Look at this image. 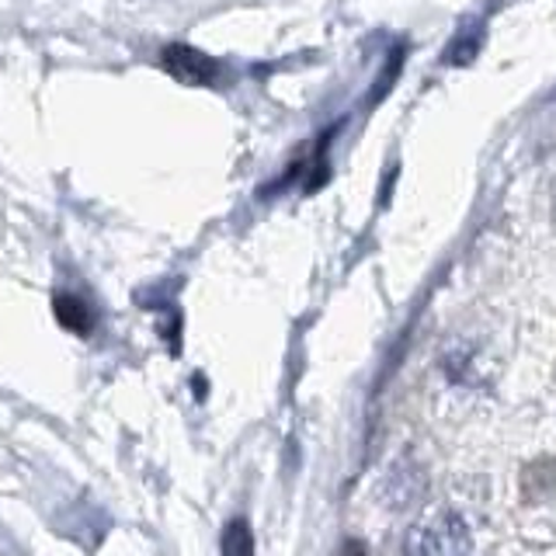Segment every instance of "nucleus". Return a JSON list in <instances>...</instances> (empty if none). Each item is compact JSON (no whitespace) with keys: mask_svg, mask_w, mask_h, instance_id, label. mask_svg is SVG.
<instances>
[{"mask_svg":"<svg viewBox=\"0 0 556 556\" xmlns=\"http://www.w3.org/2000/svg\"><path fill=\"white\" fill-rule=\"evenodd\" d=\"M521 494L529 501H546L556 494V459H539L521 473Z\"/></svg>","mask_w":556,"mask_h":556,"instance_id":"obj_4","label":"nucleus"},{"mask_svg":"<svg viewBox=\"0 0 556 556\" xmlns=\"http://www.w3.org/2000/svg\"><path fill=\"white\" fill-rule=\"evenodd\" d=\"M254 549V535H251V526L243 518L230 521L226 526V535H223V553H230V556H248Z\"/></svg>","mask_w":556,"mask_h":556,"instance_id":"obj_6","label":"nucleus"},{"mask_svg":"<svg viewBox=\"0 0 556 556\" xmlns=\"http://www.w3.org/2000/svg\"><path fill=\"white\" fill-rule=\"evenodd\" d=\"M469 549V532L459 515H439L417 526L407 539V553H425V556H452Z\"/></svg>","mask_w":556,"mask_h":556,"instance_id":"obj_1","label":"nucleus"},{"mask_svg":"<svg viewBox=\"0 0 556 556\" xmlns=\"http://www.w3.org/2000/svg\"><path fill=\"white\" fill-rule=\"evenodd\" d=\"M161 66L167 74L178 80V84H188V87H205L219 77V63L208 56V52L195 49V46H185V42H174L161 52Z\"/></svg>","mask_w":556,"mask_h":556,"instance_id":"obj_2","label":"nucleus"},{"mask_svg":"<svg viewBox=\"0 0 556 556\" xmlns=\"http://www.w3.org/2000/svg\"><path fill=\"white\" fill-rule=\"evenodd\" d=\"M480 46H483V28L480 25H466L456 39H452L442 52V63L445 66H466L473 63V56H480Z\"/></svg>","mask_w":556,"mask_h":556,"instance_id":"obj_5","label":"nucleus"},{"mask_svg":"<svg viewBox=\"0 0 556 556\" xmlns=\"http://www.w3.org/2000/svg\"><path fill=\"white\" fill-rule=\"evenodd\" d=\"M52 313H56L60 327L70 330V334L87 338L94 330V309H91V303L84 300V295L60 292L56 300H52Z\"/></svg>","mask_w":556,"mask_h":556,"instance_id":"obj_3","label":"nucleus"}]
</instances>
